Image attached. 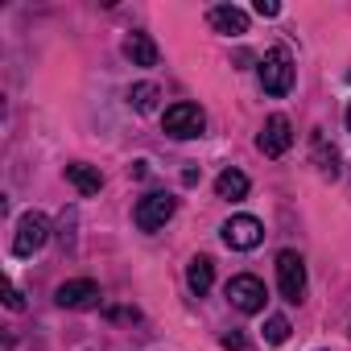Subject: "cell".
<instances>
[{"label":"cell","instance_id":"obj_18","mask_svg":"<svg viewBox=\"0 0 351 351\" xmlns=\"http://www.w3.org/2000/svg\"><path fill=\"white\" fill-rule=\"evenodd\" d=\"M5 302H9V310H25V298H21V289H17V285L9 289V298H5Z\"/></svg>","mask_w":351,"mask_h":351},{"label":"cell","instance_id":"obj_2","mask_svg":"<svg viewBox=\"0 0 351 351\" xmlns=\"http://www.w3.org/2000/svg\"><path fill=\"white\" fill-rule=\"evenodd\" d=\"M161 128H165L173 141H191V136H203L207 116H203V108H199V104H173V108H165Z\"/></svg>","mask_w":351,"mask_h":351},{"label":"cell","instance_id":"obj_1","mask_svg":"<svg viewBox=\"0 0 351 351\" xmlns=\"http://www.w3.org/2000/svg\"><path fill=\"white\" fill-rule=\"evenodd\" d=\"M256 75H261V87H265L269 95H285V91L293 87V58H289V50H285V46L269 50V54L261 58Z\"/></svg>","mask_w":351,"mask_h":351},{"label":"cell","instance_id":"obj_12","mask_svg":"<svg viewBox=\"0 0 351 351\" xmlns=\"http://www.w3.org/2000/svg\"><path fill=\"white\" fill-rule=\"evenodd\" d=\"M66 182H71L79 195H99L104 173H99V169H91V165H83V161H75V165H66Z\"/></svg>","mask_w":351,"mask_h":351},{"label":"cell","instance_id":"obj_19","mask_svg":"<svg viewBox=\"0 0 351 351\" xmlns=\"http://www.w3.org/2000/svg\"><path fill=\"white\" fill-rule=\"evenodd\" d=\"M223 347H232V351H244V339L232 330V335H223Z\"/></svg>","mask_w":351,"mask_h":351},{"label":"cell","instance_id":"obj_7","mask_svg":"<svg viewBox=\"0 0 351 351\" xmlns=\"http://www.w3.org/2000/svg\"><path fill=\"white\" fill-rule=\"evenodd\" d=\"M173 203L165 191H153V195H145L141 203H136V228L141 232H157V228H165L169 223V215H173Z\"/></svg>","mask_w":351,"mask_h":351},{"label":"cell","instance_id":"obj_17","mask_svg":"<svg viewBox=\"0 0 351 351\" xmlns=\"http://www.w3.org/2000/svg\"><path fill=\"white\" fill-rule=\"evenodd\" d=\"M256 13H261V17H277L281 5H277V0H256Z\"/></svg>","mask_w":351,"mask_h":351},{"label":"cell","instance_id":"obj_13","mask_svg":"<svg viewBox=\"0 0 351 351\" xmlns=\"http://www.w3.org/2000/svg\"><path fill=\"white\" fill-rule=\"evenodd\" d=\"M215 195L228 199V203H240V199L248 195V173H240V169H223L219 178H215Z\"/></svg>","mask_w":351,"mask_h":351},{"label":"cell","instance_id":"obj_9","mask_svg":"<svg viewBox=\"0 0 351 351\" xmlns=\"http://www.w3.org/2000/svg\"><path fill=\"white\" fill-rule=\"evenodd\" d=\"M99 298V285L91 281V277H75V281H62L58 289H54V302L62 306V310H83V306H91Z\"/></svg>","mask_w":351,"mask_h":351},{"label":"cell","instance_id":"obj_5","mask_svg":"<svg viewBox=\"0 0 351 351\" xmlns=\"http://www.w3.org/2000/svg\"><path fill=\"white\" fill-rule=\"evenodd\" d=\"M277 285L285 302H302L306 298V261L298 252H281L277 256Z\"/></svg>","mask_w":351,"mask_h":351},{"label":"cell","instance_id":"obj_10","mask_svg":"<svg viewBox=\"0 0 351 351\" xmlns=\"http://www.w3.org/2000/svg\"><path fill=\"white\" fill-rule=\"evenodd\" d=\"M207 21H211V29H215V34H228V38L248 34V13H244V9H236V5H215V9L207 13Z\"/></svg>","mask_w":351,"mask_h":351},{"label":"cell","instance_id":"obj_4","mask_svg":"<svg viewBox=\"0 0 351 351\" xmlns=\"http://www.w3.org/2000/svg\"><path fill=\"white\" fill-rule=\"evenodd\" d=\"M46 240H50V219L42 211H25L13 236V256H34L38 248H46Z\"/></svg>","mask_w":351,"mask_h":351},{"label":"cell","instance_id":"obj_14","mask_svg":"<svg viewBox=\"0 0 351 351\" xmlns=\"http://www.w3.org/2000/svg\"><path fill=\"white\" fill-rule=\"evenodd\" d=\"M124 54H128L132 66H157V46H153L149 34H132V38L124 42Z\"/></svg>","mask_w":351,"mask_h":351},{"label":"cell","instance_id":"obj_3","mask_svg":"<svg viewBox=\"0 0 351 351\" xmlns=\"http://www.w3.org/2000/svg\"><path fill=\"white\" fill-rule=\"evenodd\" d=\"M228 302H232L240 314H261V310H265V302H269V289H265V281H261V277L240 273V277H232V281H228Z\"/></svg>","mask_w":351,"mask_h":351},{"label":"cell","instance_id":"obj_20","mask_svg":"<svg viewBox=\"0 0 351 351\" xmlns=\"http://www.w3.org/2000/svg\"><path fill=\"white\" fill-rule=\"evenodd\" d=\"M347 132H351V104H347Z\"/></svg>","mask_w":351,"mask_h":351},{"label":"cell","instance_id":"obj_16","mask_svg":"<svg viewBox=\"0 0 351 351\" xmlns=\"http://www.w3.org/2000/svg\"><path fill=\"white\" fill-rule=\"evenodd\" d=\"M285 339H289V322H285L281 314L265 318V343H273V347H277V343H285Z\"/></svg>","mask_w":351,"mask_h":351},{"label":"cell","instance_id":"obj_6","mask_svg":"<svg viewBox=\"0 0 351 351\" xmlns=\"http://www.w3.org/2000/svg\"><path fill=\"white\" fill-rule=\"evenodd\" d=\"M261 240H265V223L252 219V215H232L223 223V244L236 248V252H252Z\"/></svg>","mask_w":351,"mask_h":351},{"label":"cell","instance_id":"obj_15","mask_svg":"<svg viewBox=\"0 0 351 351\" xmlns=\"http://www.w3.org/2000/svg\"><path fill=\"white\" fill-rule=\"evenodd\" d=\"M157 95H161V91H157L153 83H136V87H128V104H132L136 112H153V108H157Z\"/></svg>","mask_w":351,"mask_h":351},{"label":"cell","instance_id":"obj_11","mask_svg":"<svg viewBox=\"0 0 351 351\" xmlns=\"http://www.w3.org/2000/svg\"><path fill=\"white\" fill-rule=\"evenodd\" d=\"M186 285H191V293H207L211 285H215V261L211 256H195L191 265H186Z\"/></svg>","mask_w":351,"mask_h":351},{"label":"cell","instance_id":"obj_8","mask_svg":"<svg viewBox=\"0 0 351 351\" xmlns=\"http://www.w3.org/2000/svg\"><path fill=\"white\" fill-rule=\"evenodd\" d=\"M256 145H261L265 157H281V153H289V145H293V124H289L285 116H269L265 128H261V136H256Z\"/></svg>","mask_w":351,"mask_h":351}]
</instances>
